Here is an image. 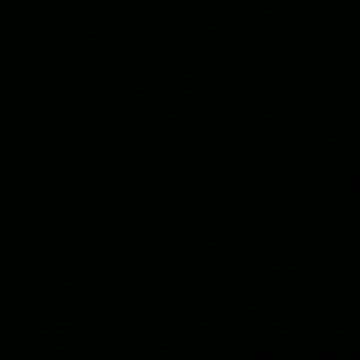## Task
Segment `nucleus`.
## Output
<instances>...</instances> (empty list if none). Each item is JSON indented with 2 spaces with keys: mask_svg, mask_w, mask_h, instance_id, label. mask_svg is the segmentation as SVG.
<instances>
[]
</instances>
